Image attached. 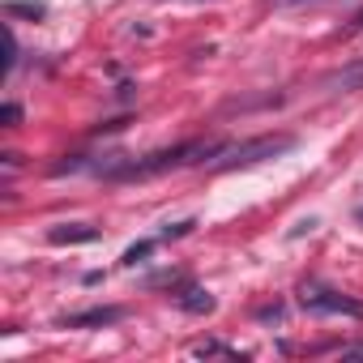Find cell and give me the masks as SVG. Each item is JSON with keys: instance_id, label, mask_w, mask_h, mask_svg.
<instances>
[{"instance_id": "5b68a950", "label": "cell", "mask_w": 363, "mask_h": 363, "mask_svg": "<svg viewBox=\"0 0 363 363\" xmlns=\"http://www.w3.org/2000/svg\"><path fill=\"white\" fill-rule=\"evenodd\" d=\"M116 320H124V308H90V312H73V316H65L60 325H65V329H99V325H116Z\"/></svg>"}, {"instance_id": "5bb4252c", "label": "cell", "mask_w": 363, "mask_h": 363, "mask_svg": "<svg viewBox=\"0 0 363 363\" xmlns=\"http://www.w3.org/2000/svg\"><path fill=\"white\" fill-rule=\"evenodd\" d=\"M354 30H363V13H359V18H354L350 26H346V35H354Z\"/></svg>"}, {"instance_id": "277c9868", "label": "cell", "mask_w": 363, "mask_h": 363, "mask_svg": "<svg viewBox=\"0 0 363 363\" xmlns=\"http://www.w3.org/2000/svg\"><path fill=\"white\" fill-rule=\"evenodd\" d=\"M320 86H325V90H333V94H354V90H363V60H354V65H342V69L325 73V77H320Z\"/></svg>"}, {"instance_id": "52a82bcc", "label": "cell", "mask_w": 363, "mask_h": 363, "mask_svg": "<svg viewBox=\"0 0 363 363\" xmlns=\"http://www.w3.org/2000/svg\"><path fill=\"white\" fill-rule=\"evenodd\" d=\"M48 240H52V244H94V240H99V231H94V227H86V223H65V227H52V231H48Z\"/></svg>"}, {"instance_id": "4fadbf2b", "label": "cell", "mask_w": 363, "mask_h": 363, "mask_svg": "<svg viewBox=\"0 0 363 363\" xmlns=\"http://www.w3.org/2000/svg\"><path fill=\"white\" fill-rule=\"evenodd\" d=\"M337 354H346V359H363V342H350V346H337Z\"/></svg>"}, {"instance_id": "ba28073f", "label": "cell", "mask_w": 363, "mask_h": 363, "mask_svg": "<svg viewBox=\"0 0 363 363\" xmlns=\"http://www.w3.org/2000/svg\"><path fill=\"white\" fill-rule=\"evenodd\" d=\"M193 354L197 359H248V354H240L235 346H227V342H218V337H206V342H193Z\"/></svg>"}, {"instance_id": "7c38bea8", "label": "cell", "mask_w": 363, "mask_h": 363, "mask_svg": "<svg viewBox=\"0 0 363 363\" xmlns=\"http://www.w3.org/2000/svg\"><path fill=\"white\" fill-rule=\"evenodd\" d=\"M193 227H197V223H193V218H189V223H175V227H167V231H162V235H167V240H179V235H189V231H193Z\"/></svg>"}, {"instance_id": "30bf717a", "label": "cell", "mask_w": 363, "mask_h": 363, "mask_svg": "<svg viewBox=\"0 0 363 363\" xmlns=\"http://www.w3.org/2000/svg\"><path fill=\"white\" fill-rule=\"evenodd\" d=\"M150 252H154V240H141V244H133V248H128L120 261H124V265H137V261H145Z\"/></svg>"}, {"instance_id": "8992f818", "label": "cell", "mask_w": 363, "mask_h": 363, "mask_svg": "<svg viewBox=\"0 0 363 363\" xmlns=\"http://www.w3.org/2000/svg\"><path fill=\"white\" fill-rule=\"evenodd\" d=\"M175 308H184L189 316H210V312H214V295H210L206 286H193V282H189L184 291L175 295Z\"/></svg>"}, {"instance_id": "7a4b0ae2", "label": "cell", "mask_w": 363, "mask_h": 363, "mask_svg": "<svg viewBox=\"0 0 363 363\" xmlns=\"http://www.w3.org/2000/svg\"><path fill=\"white\" fill-rule=\"evenodd\" d=\"M295 145L291 133H265V137H252V141H240V145H223V154L214 158V171H235V167H252V162H265V158H278Z\"/></svg>"}, {"instance_id": "9a60e30c", "label": "cell", "mask_w": 363, "mask_h": 363, "mask_svg": "<svg viewBox=\"0 0 363 363\" xmlns=\"http://www.w3.org/2000/svg\"><path fill=\"white\" fill-rule=\"evenodd\" d=\"M274 5H278V9H282V5H299V0H274Z\"/></svg>"}, {"instance_id": "9c48e42d", "label": "cell", "mask_w": 363, "mask_h": 363, "mask_svg": "<svg viewBox=\"0 0 363 363\" xmlns=\"http://www.w3.org/2000/svg\"><path fill=\"white\" fill-rule=\"evenodd\" d=\"M5 13H9V18H35V22H39L48 9H43V5H26V0H9Z\"/></svg>"}, {"instance_id": "2e32d148", "label": "cell", "mask_w": 363, "mask_h": 363, "mask_svg": "<svg viewBox=\"0 0 363 363\" xmlns=\"http://www.w3.org/2000/svg\"><path fill=\"white\" fill-rule=\"evenodd\" d=\"M359 223H363V210H359Z\"/></svg>"}, {"instance_id": "6da1fadb", "label": "cell", "mask_w": 363, "mask_h": 363, "mask_svg": "<svg viewBox=\"0 0 363 363\" xmlns=\"http://www.w3.org/2000/svg\"><path fill=\"white\" fill-rule=\"evenodd\" d=\"M218 154H223V141H214V137H193V141H179V145H171V150H154V154H145V158H124L111 179H150V175L179 171V167H193V162H206V158H218Z\"/></svg>"}, {"instance_id": "3957f363", "label": "cell", "mask_w": 363, "mask_h": 363, "mask_svg": "<svg viewBox=\"0 0 363 363\" xmlns=\"http://www.w3.org/2000/svg\"><path fill=\"white\" fill-rule=\"evenodd\" d=\"M299 303H303L308 312H320V316H350V320H363V299L342 295V291L320 286V282H303V286H299Z\"/></svg>"}, {"instance_id": "8fae6325", "label": "cell", "mask_w": 363, "mask_h": 363, "mask_svg": "<svg viewBox=\"0 0 363 363\" xmlns=\"http://www.w3.org/2000/svg\"><path fill=\"white\" fill-rule=\"evenodd\" d=\"M0 120H5V128H18L22 124V107L18 103H5V107H0Z\"/></svg>"}]
</instances>
